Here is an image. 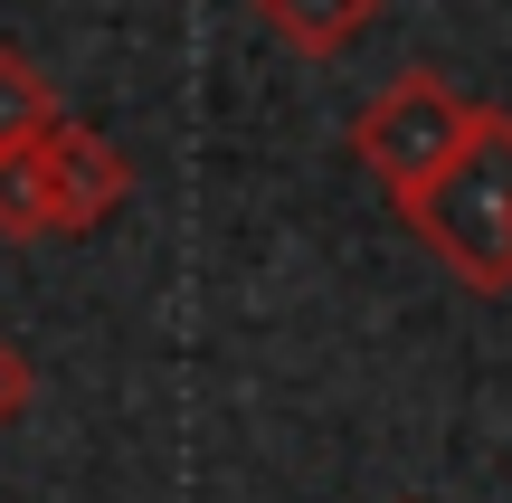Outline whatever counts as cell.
<instances>
[{
  "instance_id": "cell-1",
  "label": "cell",
  "mask_w": 512,
  "mask_h": 503,
  "mask_svg": "<svg viewBox=\"0 0 512 503\" xmlns=\"http://www.w3.org/2000/svg\"><path fill=\"white\" fill-rule=\"evenodd\" d=\"M465 295H512V114L484 105L465 152L399 209Z\"/></svg>"
},
{
  "instance_id": "cell-2",
  "label": "cell",
  "mask_w": 512,
  "mask_h": 503,
  "mask_svg": "<svg viewBox=\"0 0 512 503\" xmlns=\"http://www.w3.org/2000/svg\"><path fill=\"white\" fill-rule=\"evenodd\" d=\"M475 114H484V105H475L465 86H446L437 67H399L380 95H361V114H351V162L389 190V209H408V200H418V190L465 152Z\"/></svg>"
},
{
  "instance_id": "cell-3",
  "label": "cell",
  "mask_w": 512,
  "mask_h": 503,
  "mask_svg": "<svg viewBox=\"0 0 512 503\" xmlns=\"http://www.w3.org/2000/svg\"><path fill=\"white\" fill-rule=\"evenodd\" d=\"M48 190H57V238H86V228H105L133 200V162H124L114 133L57 114L48 124Z\"/></svg>"
},
{
  "instance_id": "cell-4",
  "label": "cell",
  "mask_w": 512,
  "mask_h": 503,
  "mask_svg": "<svg viewBox=\"0 0 512 503\" xmlns=\"http://www.w3.org/2000/svg\"><path fill=\"white\" fill-rule=\"evenodd\" d=\"M247 10L266 19L294 57H313V67H323V57H351L370 29H380L389 0H247Z\"/></svg>"
},
{
  "instance_id": "cell-5",
  "label": "cell",
  "mask_w": 512,
  "mask_h": 503,
  "mask_svg": "<svg viewBox=\"0 0 512 503\" xmlns=\"http://www.w3.org/2000/svg\"><path fill=\"white\" fill-rule=\"evenodd\" d=\"M0 238H57V190H48V133L0 152Z\"/></svg>"
},
{
  "instance_id": "cell-6",
  "label": "cell",
  "mask_w": 512,
  "mask_h": 503,
  "mask_svg": "<svg viewBox=\"0 0 512 503\" xmlns=\"http://www.w3.org/2000/svg\"><path fill=\"white\" fill-rule=\"evenodd\" d=\"M67 114V95H57V76L38 67L29 48H0V152L10 143H38V133Z\"/></svg>"
},
{
  "instance_id": "cell-7",
  "label": "cell",
  "mask_w": 512,
  "mask_h": 503,
  "mask_svg": "<svg viewBox=\"0 0 512 503\" xmlns=\"http://www.w3.org/2000/svg\"><path fill=\"white\" fill-rule=\"evenodd\" d=\"M29 390H38V371H29V352H19V342L0 333V428H10V418L29 409Z\"/></svg>"
}]
</instances>
